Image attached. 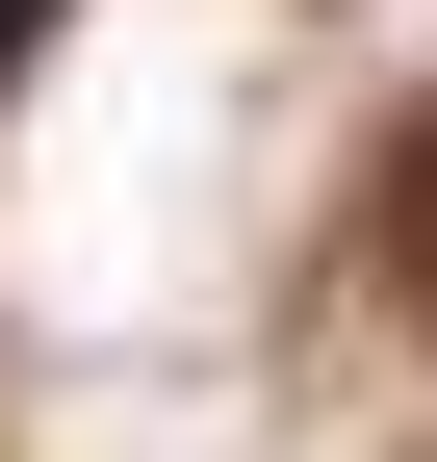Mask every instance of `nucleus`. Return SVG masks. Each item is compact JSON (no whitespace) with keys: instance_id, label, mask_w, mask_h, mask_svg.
<instances>
[{"instance_id":"obj_1","label":"nucleus","mask_w":437,"mask_h":462,"mask_svg":"<svg viewBox=\"0 0 437 462\" xmlns=\"http://www.w3.org/2000/svg\"><path fill=\"white\" fill-rule=\"evenodd\" d=\"M386 257H412V282H437V154H412V180H386Z\"/></svg>"},{"instance_id":"obj_2","label":"nucleus","mask_w":437,"mask_h":462,"mask_svg":"<svg viewBox=\"0 0 437 462\" xmlns=\"http://www.w3.org/2000/svg\"><path fill=\"white\" fill-rule=\"evenodd\" d=\"M26 51H51V0H0V78H26Z\"/></svg>"}]
</instances>
